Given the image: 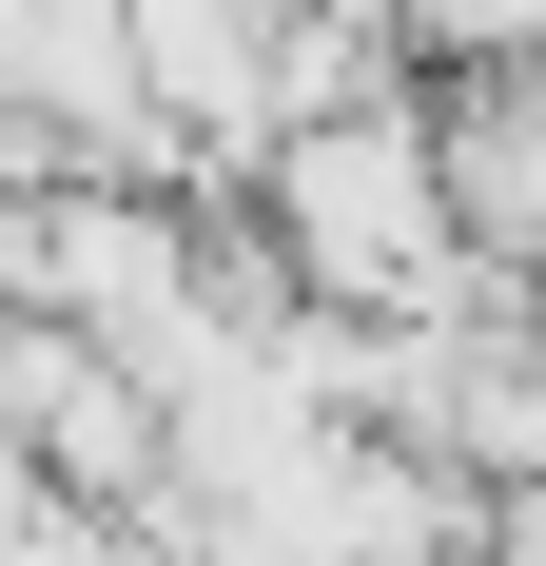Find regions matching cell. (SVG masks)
I'll list each match as a JSON object with an SVG mask.
<instances>
[{
	"label": "cell",
	"instance_id": "cell-2",
	"mask_svg": "<svg viewBox=\"0 0 546 566\" xmlns=\"http://www.w3.org/2000/svg\"><path fill=\"white\" fill-rule=\"evenodd\" d=\"M410 20H430V40H469V59H489V40H527L546 0H410Z\"/></svg>",
	"mask_w": 546,
	"mask_h": 566
},
{
	"label": "cell",
	"instance_id": "cell-1",
	"mask_svg": "<svg viewBox=\"0 0 546 566\" xmlns=\"http://www.w3.org/2000/svg\"><path fill=\"white\" fill-rule=\"evenodd\" d=\"M430 137L410 117H332V137H293V254H313L332 293H371V313H430L449 293V234H430Z\"/></svg>",
	"mask_w": 546,
	"mask_h": 566
}]
</instances>
